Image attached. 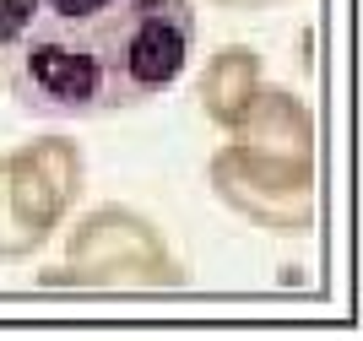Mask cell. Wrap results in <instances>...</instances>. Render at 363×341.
<instances>
[{
	"instance_id": "4",
	"label": "cell",
	"mask_w": 363,
	"mask_h": 341,
	"mask_svg": "<svg viewBox=\"0 0 363 341\" xmlns=\"http://www.w3.org/2000/svg\"><path fill=\"white\" fill-rule=\"evenodd\" d=\"M6 163V184H11L16 211L28 217L38 233H60L65 217L82 201V184H87V157L71 135H33L16 152L0 157Z\"/></svg>"
},
{
	"instance_id": "5",
	"label": "cell",
	"mask_w": 363,
	"mask_h": 341,
	"mask_svg": "<svg viewBox=\"0 0 363 341\" xmlns=\"http://www.w3.org/2000/svg\"><path fill=\"white\" fill-rule=\"evenodd\" d=\"M233 141L260 157H277V163H309L315 168V114L293 87H266L250 98L244 119L233 125Z\"/></svg>"
},
{
	"instance_id": "2",
	"label": "cell",
	"mask_w": 363,
	"mask_h": 341,
	"mask_svg": "<svg viewBox=\"0 0 363 341\" xmlns=\"http://www.w3.org/2000/svg\"><path fill=\"white\" fill-rule=\"evenodd\" d=\"M38 287H82V293H174L184 266L174 260L163 228L130 206H92L65 238V266L38 276Z\"/></svg>"
},
{
	"instance_id": "3",
	"label": "cell",
	"mask_w": 363,
	"mask_h": 341,
	"mask_svg": "<svg viewBox=\"0 0 363 341\" xmlns=\"http://www.w3.org/2000/svg\"><path fill=\"white\" fill-rule=\"evenodd\" d=\"M206 184L233 217H244L260 233L298 238L315 228L320 184H315L309 163H277V157H260V152L239 147V141H223L206 157Z\"/></svg>"
},
{
	"instance_id": "1",
	"label": "cell",
	"mask_w": 363,
	"mask_h": 341,
	"mask_svg": "<svg viewBox=\"0 0 363 341\" xmlns=\"http://www.w3.org/2000/svg\"><path fill=\"white\" fill-rule=\"evenodd\" d=\"M196 0H0V82L44 119L157 104L196 55Z\"/></svg>"
},
{
	"instance_id": "8",
	"label": "cell",
	"mask_w": 363,
	"mask_h": 341,
	"mask_svg": "<svg viewBox=\"0 0 363 341\" xmlns=\"http://www.w3.org/2000/svg\"><path fill=\"white\" fill-rule=\"evenodd\" d=\"M223 11H272V6H288V0H212Z\"/></svg>"
},
{
	"instance_id": "7",
	"label": "cell",
	"mask_w": 363,
	"mask_h": 341,
	"mask_svg": "<svg viewBox=\"0 0 363 341\" xmlns=\"http://www.w3.org/2000/svg\"><path fill=\"white\" fill-rule=\"evenodd\" d=\"M44 244H49V238L16 211L11 184H6V163H0V266H6V260H33Z\"/></svg>"
},
{
	"instance_id": "6",
	"label": "cell",
	"mask_w": 363,
	"mask_h": 341,
	"mask_svg": "<svg viewBox=\"0 0 363 341\" xmlns=\"http://www.w3.org/2000/svg\"><path fill=\"white\" fill-rule=\"evenodd\" d=\"M266 82V65L250 44H223L196 76V98H201V114L212 119L217 130H233L250 108V98L260 92Z\"/></svg>"
}]
</instances>
